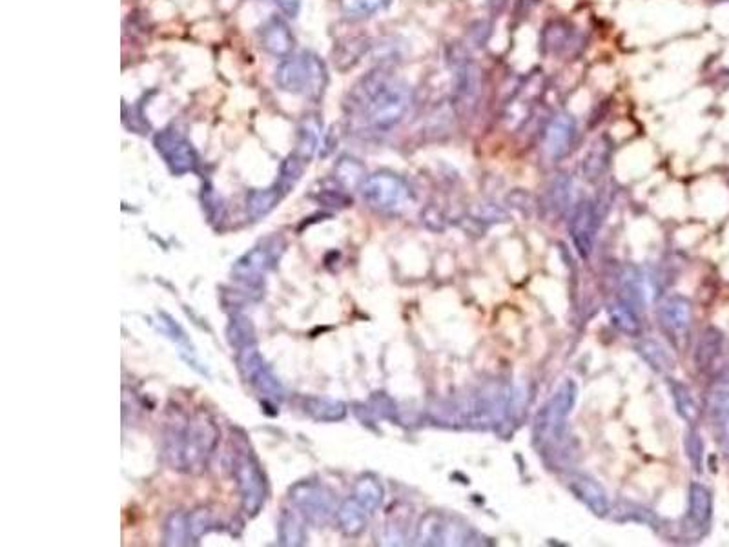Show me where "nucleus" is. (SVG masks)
<instances>
[{"mask_svg": "<svg viewBox=\"0 0 729 547\" xmlns=\"http://www.w3.org/2000/svg\"><path fill=\"white\" fill-rule=\"evenodd\" d=\"M411 106V86L385 68L361 77L347 97L349 117L372 134H389L398 128Z\"/></svg>", "mask_w": 729, "mask_h": 547, "instance_id": "f257e3e1", "label": "nucleus"}, {"mask_svg": "<svg viewBox=\"0 0 729 547\" xmlns=\"http://www.w3.org/2000/svg\"><path fill=\"white\" fill-rule=\"evenodd\" d=\"M219 442V429L206 416L197 414L175 424L166 434L165 455L168 464L181 473H201Z\"/></svg>", "mask_w": 729, "mask_h": 547, "instance_id": "f03ea898", "label": "nucleus"}, {"mask_svg": "<svg viewBox=\"0 0 729 547\" xmlns=\"http://www.w3.org/2000/svg\"><path fill=\"white\" fill-rule=\"evenodd\" d=\"M276 83L283 92L318 103L329 86V70L318 53L309 50L294 53L279 62Z\"/></svg>", "mask_w": 729, "mask_h": 547, "instance_id": "7ed1b4c3", "label": "nucleus"}, {"mask_svg": "<svg viewBox=\"0 0 729 547\" xmlns=\"http://www.w3.org/2000/svg\"><path fill=\"white\" fill-rule=\"evenodd\" d=\"M449 66L452 72V103L456 112L471 119L478 112L483 95V72L480 64L463 46L449 48Z\"/></svg>", "mask_w": 729, "mask_h": 547, "instance_id": "20e7f679", "label": "nucleus"}, {"mask_svg": "<svg viewBox=\"0 0 729 547\" xmlns=\"http://www.w3.org/2000/svg\"><path fill=\"white\" fill-rule=\"evenodd\" d=\"M576 398H578L576 383L573 380H565L553 394V398L542 407L534 424V442L542 445V449L564 438L567 418L575 409Z\"/></svg>", "mask_w": 729, "mask_h": 547, "instance_id": "39448f33", "label": "nucleus"}, {"mask_svg": "<svg viewBox=\"0 0 729 547\" xmlns=\"http://www.w3.org/2000/svg\"><path fill=\"white\" fill-rule=\"evenodd\" d=\"M511 402L509 389L502 383H489L482 387L478 393L471 394L469 400L454 409L458 413V420L467 425L500 424L504 420Z\"/></svg>", "mask_w": 729, "mask_h": 547, "instance_id": "423d86ee", "label": "nucleus"}, {"mask_svg": "<svg viewBox=\"0 0 729 547\" xmlns=\"http://www.w3.org/2000/svg\"><path fill=\"white\" fill-rule=\"evenodd\" d=\"M234 476L237 489L241 493L243 511L248 517H256L267 502V478L263 475L256 456L247 447L237 449L234 455Z\"/></svg>", "mask_w": 729, "mask_h": 547, "instance_id": "0eeeda50", "label": "nucleus"}, {"mask_svg": "<svg viewBox=\"0 0 729 547\" xmlns=\"http://www.w3.org/2000/svg\"><path fill=\"white\" fill-rule=\"evenodd\" d=\"M360 190L367 207L383 214L398 212L411 199L409 185L392 172H376L367 176Z\"/></svg>", "mask_w": 729, "mask_h": 547, "instance_id": "6e6552de", "label": "nucleus"}, {"mask_svg": "<svg viewBox=\"0 0 729 547\" xmlns=\"http://www.w3.org/2000/svg\"><path fill=\"white\" fill-rule=\"evenodd\" d=\"M281 252H283L281 239H267V241H263L261 245L248 250L247 254H243L241 258L237 259L234 267H232V276L245 289L259 292L268 272L274 269V265L278 263Z\"/></svg>", "mask_w": 729, "mask_h": 547, "instance_id": "1a4fd4ad", "label": "nucleus"}, {"mask_svg": "<svg viewBox=\"0 0 729 547\" xmlns=\"http://www.w3.org/2000/svg\"><path fill=\"white\" fill-rule=\"evenodd\" d=\"M237 367L245 382L256 391L265 403H279L285 396V389L278 380V376L265 362L256 345H248L245 349L237 351Z\"/></svg>", "mask_w": 729, "mask_h": 547, "instance_id": "9d476101", "label": "nucleus"}, {"mask_svg": "<svg viewBox=\"0 0 729 547\" xmlns=\"http://www.w3.org/2000/svg\"><path fill=\"white\" fill-rule=\"evenodd\" d=\"M154 146L174 176H185L190 172H196L199 163L196 148L177 130H163L155 134Z\"/></svg>", "mask_w": 729, "mask_h": 547, "instance_id": "9b49d317", "label": "nucleus"}, {"mask_svg": "<svg viewBox=\"0 0 729 547\" xmlns=\"http://www.w3.org/2000/svg\"><path fill=\"white\" fill-rule=\"evenodd\" d=\"M290 502L296 506L303 517L323 524L334 513V495L327 487L316 482H299L290 489Z\"/></svg>", "mask_w": 729, "mask_h": 547, "instance_id": "f8f14e48", "label": "nucleus"}, {"mask_svg": "<svg viewBox=\"0 0 729 547\" xmlns=\"http://www.w3.org/2000/svg\"><path fill=\"white\" fill-rule=\"evenodd\" d=\"M467 529L456 526L445 515L440 513H427L421 518L420 526L416 529V544L418 546H449V544H465Z\"/></svg>", "mask_w": 729, "mask_h": 547, "instance_id": "ddd939ff", "label": "nucleus"}, {"mask_svg": "<svg viewBox=\"0 0 729 547\" xmlns=\"http://www.w3.org/2000/svg\"><path fill=\"white\" fill-rule=\"evenodd\" d=\"M259 42L265 52L270 53L279 61L294 55V48H296L294 33L290 30L288 22L279 15H272L270 19L263 22V26L259 28Z\"/></svg>", "mask_w": 729, "mask_h": 547, "instance_id": "4468645a", "label": "nucleus"}, {"mask_svg": "<svg viewBox=\"0 0 729 547\" xmlns=\"http://www.w3.org/2000/svg\"><path fill=\"white\" fill-rule=\"evenodd\" d=\"M596 230H598V216H596L595 205L584 199L576 205L571 225H569V232H571L576 250L584 259L589 258L593 252Z\"/></svg>", "mask_w": 729, "mask_h": 547, "instance_id": "2eb2a0df", "label": "nucleus"}, {"mask_svg": "<svg viewBox=\"0 0 729 547\" xmlns=\"http://www.w3.org/2000/svg\"><path fill=\"white\" fill-rule=\"evenodd\" d=\"M713 518V496L708 487L702 486L699 482L689 487L688 517H686V529L693 538H702L711 527Z\"/></svg>", "mask_w": 729, "mask_h": 547, "instance_id": "dca6fc26", "label": "nucleus"}, {"mask_svg": "<svg viewBox=\"0 0 729 547\" xmlns=\"http://www.w3.org/2000/svg\"><path fill=\"white\" fill-rule=\"evenodd\" d=\"M576 137V121L571 115H556L551 123L547 124L544 134L545 154L551 159L560 161L571 152Z\"/></svg>", "mask_w": 729, "mask_h": 547, "instance_id": "f3484780", "label": "nucleus"}, {"mask_svg": "<svg viewBox=\"0 0 729 547\" xmlns=\"http://www.w3.org/2000/svg\"><path fill=\"white\" fill-rule=\"evenodd\" d=\"M693 320V307L691 301L684 296H671L660 307V321L671 338L682 340L688 336L689 327Z\"/></svg>", "mask_w": 729, "mask_h": 547, "instance_id": "a211bd4d", "label": "nucleus"}, {"mask_svg": "<svg viewBox=\"0 0 729 547\" xmlns=\"http://www.w3.org/2000/svg\"><path fill=\"white\" fill-rule=\"evenodd\" d=\"M709 420L715 442L729 455V383H720L711 391Z\"/></svg>", "mask_w": 729, "mask_h": 547, "instance_id": "6ab92c4d", "label": "nucleus"}, {"mask_svg": "<svg viewBox=\"0 0 729 547\" xmlns=\"http://www.w3.org/2000/svg\"><path fill=\"white\" fill-rule=\"evenodd\" d=\"M569 489L584 506L589 507L595 513L596 517L609 515V511H611L609 498H607L604 487L600 486L595 478L575 473L569 478Z\"/></svg>", "mask_w": 729, "mask_h": 547, "instance_id": "aec40b11", "label": "nucleus"}, {"mask_svg": "<svg viewBox=\"0 0 729 547\" xmlns=\"http://www.w3.org/2000/svg\"><path fill=\"white\" fill-rule=\"evenodd\" d=\"M580 44L578 33L571 24L564 21H555L545 26L542 33V48L545 53L562 57L575 52L576 46Z\"/></svg>", "mask_w": 729, "mask_h": 547, "instance_id": "412c9836", "label": "nucleus"}, {"mask_svg": "<svg viewBox=\"0 0 729 547\" xmlns=\"http://www.w3.org/2000/svg\"><path fill=\"white\" fill-rule=\"evenodd\" d=\"M724 349H726L724 332L717 327H708L700 338L697 354H695V362L699 365L700 371H715L719 367L717 363L724 356Z\"/></svg>", "mask_w": 729, "mask_h": 547, "instance_id": "4be33fe9", "label": "nucleus"}, {"mask_svg": "<svg viewBox=\"0 0 729 547\" xmlns=\"http://www.w3.org/2000/svg\"><path fill=\"white\" fill-rule=\"evenodd\" d=\"M369 511L361 506L360 502L352 496L347 498L341 506L336 509L339 527L347 537H360L367 527Z\"/></svg>", "mask_w": 729, "mask_h": 547, "instance_id": "5701e85b", "label": "nucleus"}, {"mask_svg": "<svg viewBox=\"0 0 729 547\" xmlns=\"http://www.w3.org/2000/svg\"><path fill=\"white\" fill-rule=\"evenodd\" d=\"M321 121L318 115H307L298 128V141H296V150L294 154L301 157L305 163H310V159L318 152L319 143H321Z\"/></svg>", "mask_w": 729, "mask_h": 547, "instance_id": "b1692460", "label": "nucleus"}, {"mask_svg": "<svg viewBox=\"0 0 729 547\" xmlns=\"http://www.w3.org/2000/svg\"><path fill=\"white\" fill-rule=\"evenodd\" d=\"M303 409L316 422H339L347 416V405L332 398L309 396L303 402Z\"/></svg>", "mask_w": 729, "mask_h": 547, "instance_id": "393cba45", "label": "nucleus"}, {"mask_svg": "<svg viewBox=\"0 0 729 547\" xmlns=\"http://www.w3.org/2000/svg\"><path fill=\"white\" fill-rule=\"evenodd\" d=\"M305 520L299 511H283L279 520V544L281 546H303L307 540Z\"/></svg>", "mask_w": 729, "mask_h": 547, "instance_id": "a878e982", "label": "nucleus"}, {"mask_svg": "<svg viewBox=\"0 0 729 547\" xmlns=\"http://www.w3.org/2000/svg\"><path fill=\"white\" fill-rule=\"evenodd\" d=\"M637 351L653 371L660 372V374H668V372L675 369L673 356L658 341L642 340L637 345Z\"/></svg>", "mask_w": 729, "mask_h": 547, "instance_id": "bb28decb", "label": "nucleus"}, {"mask_svg": "<svg viewBox=\"0 0 729 547\" xmlns=\"http://www.w3.org/2000/svg\"><path fill=\"white\" fill-rule=\"evenodd\" d=\"M383 496H385V491L376 476H361L354 486V498L369 511L370 515L380 509L383 504Z\"/></svg>", "mask_w": 729, "mask_h": 547, "instance_id": "cd10ccee", "label": "nucleus"}, {"mask_svg": "<svg viewBox=\"0 0 729 547\" xmlns=\"http://www.w3.org/2000/svg\"><path fill=\"white\" fill-rule=\"evenodd\" d=\"M392 0H339V10L350 21H365L391 6Z\"/></svg>", "mask_w": 729, "mask_h": 547, "instance_id": "c85d7f7f", "label": "nucleus"}, {"mask_svg": "<svg viewBox=\"0 0 729 547\" xmlns=\"http://www.w3.org/2000/svg\"><path fill=\"white\" fill-rule=\"evenodd\" d=\"M283 196L285 194L276 185L267 188V190H252L248 194V214L254 219L267 216L274 208L278 207V203L283 199Z\"/></svg>", "mask_w": 729, "mask_h": 547, "instance_id": "c756f323", "label": "nucleus"}, {"mask_svg": "<svg viewBox=\"0 0 729 547\" xmlns=\"http://www.w3.org/2000/svg\"><path fill=\"white\" fill-rule=\"evenodd\" d=\"M226 338L237 351L245 349L248 345H256V332L252 321L243 314H234L226 327Z\"/></svg>", "mask_w": 729, "mask_h": 547, "instance_id": "7c9ffc66", "label": "nucleus"}, {"mask_svg": "<svg viewBox=\"0 0 729 547\" xmlns=\"http://www.w3.org/2000/svg\"><path fill=\"white\" fill-rule=\"evenodd\" d=\"M671 394L673 402L677 405V411L688 424H697L700 418V407L693 393L689 391L688 385L680 382H671Z\"/></svg>", "mask_w": 729, "mask_h": 547, "instance_id": "2f4dec72", "label": "nucleus"}, {"mask_svg": "<svg viewBox=\"0 0 729 547\" xmlns=\"http://www.w3.org/2000/svg\"><path fill=\"white\" fill-rule=\"evenodd\" d=\"M609 157H611V145L607 143L606 139H598L584 159V174L587 179L595 181L602 176L609 165Z\"/></svg>", "mask_w": 729, "mask_h": 547, "instance_id": "473e14b6", "label": "nucleus"}, {"mask_svg": "<svg viewBox=\"0 0 729 547\" xmlns=\"http://www.w3.org/2000/svg\"><path fill=\"white\" fill-rule=\"evenodd\" d=\"M609 318H611L617 329L626 332L629 336H637L642 331L637 309L631 307L627 301L622 300L615 303V305H611L609 307Z\"/></svg>", "mask_w": 729, "mask_h": 547, "instance_id": "72a5a7b5", "label": "nucleus"}, {"mask_svg": "<svg viewBox=\"0 0 729 547\" xmlns=\"http://www.w3.org/2000/svg\"><path fill=\"white\" fill-rule=\"evenodd\" d=\"M307 165H309V163H305V161H303L301 157H298V155L294 154V152L288 155L287 159H285V163L281 165V174H279V179L276 181V186H278L279 190H281L285 196H287L288 192H290V190L296 186L299 179H301Z\"/></svg>", "mask_w": 729, "mask_h": 547, "instance_id": "f704fd0d", "label": "nucleus"}, {"mask_svg": "<svg viewBox=\"0 0 729 547\" xmlns=\"http://www.w3.org/2000/svg\"><path fill=\"white\" fill-rule=\"evenodd\" d=\"M190 540L192 535L188 527V515L185 513L170 515L165 524V546H188Z\"/></svg>", "mask_w": 729, "mask_h": 547, "instance_id": "c9c22d12", "label": "nucleus"}, {"mask_svg": "<svg viewBox=\"0 0 729 547\" xmlns=\"http://www.w3.org/2000/svg\"><path fill=\"white\" fill-rule=\"evenodd\" d=\"M336 179L345 188H356V186L363 185L367 176H365V168L356 159L343 157L336 166Z\"/></svg>", "mask_w": 729, "mask_h": 547, "instance_id": "e433bc0d", "label": "nucleus"}, {"mask_svg": "<svg viewBox=\"0 0 729 547\" xmlns=\"http://www.w3.org/2000/svg\"><path fill=\"white\" fill-rule=\"evenodd\" d=\"M188 527H190V535L192 540H199V538L206 535L208 531H212L214 527V518L210 515V511L206 509H196L188 515Z\"/></svg>", "mask_w": 729, "mask_h": 547, "instance_id": "4c0bfd02", "label": "nucleus"}, {"mask_svg": "<svg viewBox=\"0 0 729 547\" xmlns=\"http://www.w3.org/2000/svg\"><path fill=\"white\" fill-rule=\"evenodd\" d=\"M686 451H688L691 464L695 465V469H700L702 467V456H704V444H702V438L695 429H691L688 436H686Z\"/></svg>", "mask_w": 729, "mask_h": 547, "instance_id": "58836bf2", "label": "nucleus"}, {"mask_svg": "<svg viewBox=\"0 0 729 547\" xmlns=\"http://www.w3.org/2000/svg\"><path fill=\"white\" fill-rule=\"evenodd\" d=\"M276 4H278L279 11L290 19L298 17L299 10H301V0H276Z\"/></svg>", "mask_w": 729, "mask_h": 547, "instance_id": "ea45409f", "label": "nucleus"}]
</instances>
